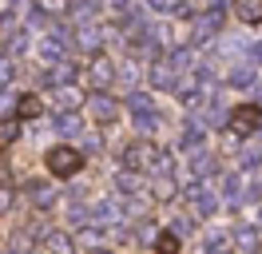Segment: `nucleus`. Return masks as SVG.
Segmentation results:
<instances>
[{
  "mask_svg": "<svg viewBox=\"0 0 262 254\" xmlns=\"http://www.w3.org/2000/svg\"><path fill=\"white\" fill-rule=\"evenodd\" d=\"M52 123H56V131H60L64 139H76V135L83 131V123H80V115H76V111H56V119H52Z\"/></svg>",
  "mask_w": 262,
  "mask_h": 254,
  "instance_id": "obj_14",
  "label": "nucleus"
},
{
  "mask_svg": "<svg viewBox=\"0 0 262 254\" xmlns=\"http://www.w3.org/2000/svg\"><path fill=\"white\" fill-rule=\"evenodd\" d=\"M36 56L48 64V68H52V64H60V60H68V40H60V36L52 32V36H44V40L36 44Z\"/></svg>",
  "mask_w": 262,
  "mask_h": 254,
  "instance_id": "obj_7",
  "label": "nucleus"
},
{
  "mask_svg": "<svg viewBox=\"0 0 262 254\" xmlns=\"http://www.w3.org/2000/svg\"><path fill=\"white\" fill-rule=\"evenodd\" d=\"M187 199H191V206L199 210V219H211L214 210H219V199H214L211 190L203 187V179H191V187H187Z\"/></svg>",
  "mask_w": 262,
  "mask_h": 254,
  "instance_id": "obj_4",
  "label": "nucleus"
},
{
  "mask_svg": "<svg viewBox=\"0 0 262 254\" xmlns=\"http://www.w3.org/2000/svg\"><path fill=\"white\" fill-rule=\"evenodd\" d=\"M99 242H103V238H99V230L92 226V222H83V230L76 235V246H83V250H99Z\"/></svg>",
  "mask_w": 262,
  "mask_h": 254,
  "instance_id": "obj_26",
  "label": "nucleus"
},
{
  "mask_svg": "<svg viewBox=\"0 0 262 254\" xmlns=\"http://www.w3.org/2000/svg\"><path fill=\"white\" fill-rule=\"evenodd\" d=\"M92 115H96V123H115L119 119V103H115L112 95L96 92L92 95Z\"/></svg>",
  "mask_w": 262,
  "mask_h": 254,
  "instance_id": "obj_10",
  "label": "nucleus"
},
{
  "mask_svg": "<svg viewBox=\"0 0 262 254\" xmlns=\"http://www.w3.org/2000/svg\"><path fill=\"white\" fill-rule=\"evenodd\" d=\"M112 79H115V68H112V60H107V56H96V60L88 64V83H92L96 92H103Z\"/></svg>",
  "mask_w": 262,
  "mask_h": 254,
  "instance_id": "obj_8",
  "label": "nucleus"
},
{
  "mask_svg": "<svg viewBox=\"0 0 262 254\" xmlns=\"http://www.w3.org/2000/svg\"><path fill=\"white\" fill-rule=\"evenodd\" d=\"M234 16L243 20V24H262V0H234Z\"/></svg>",
  "mask_w": 262,
  "mask_h": 254,
  "instance_id": "obj_16",
  "label": "nucleus"
},
{
  "mask_svg": "<svg viewBox=\"0 0 262 254\" xmlns=\"http://www.w3.org/2000/svg\"><path fill=\"white\" fill-rule=\"evenodd\" d=\"M151 83L155 88H163V92H175V83H179V72L171 68L167 60H159L155 68H151Z\"/></svg>",
  "mask_w": 262,
  "mask_h": 254,
  "instance_id": "obj_13",
  "label": "nucleus"
},
{
  "mask_svg": "<svg viewBox=\"0 0 262 254\" xmlns=\"http://www.w3.org/2000/svg\"><path fill=\"white\" fill-rule=\"evenodd\" d=\"M123 167H127V171L163 175V171H171V159H167V151H159L151 139H139V143H127V147H123Z\"/></svg>",
  "mask_w": 262,
  "mask_h": 254,
  "instance_id": "obj_1",
  "label": "nucleus"
},
{
  "mask_svg": "<svg viewBox=\"0 0 262 254\" xmlns=\"http://www.w3.org/2000/svg\"><path fill=\"white\" fill-rule=\"evenodd\" d=\"M52 103H56V111H76L83 103V95H80V88L76 83H60L56 88V95H52Z\"/></svg>",
  "mask_w": 262,
  "mask_h": 254,
  "instance_id": "obj_12",
  "label": "nucleus"
},
{
  "mask_svg": "<svg viewBox=\"0 0 262 254\" xmlns=\"http://www.w3.org/2000/svg\"><path fill=\"white\" fill-rule=\"evenodd\" d=\"M203 139H207L203 119H187V127H183V151H199V147H203Z\"/></svg>",
  "mask_w": 262,
  "mask_h": 254,
  "instance_id": "obj_15",
  "label": "nucleus"
},
{
  "mask_svg": "<svg viewBox=\"0 0 262 254\" xmlns=\"http://www.w3.org/2000/svg\"><path fill=\"white\" fill-rule=\"evenodd\" d=\"M155 254H179V235H175V230L155 235Z\"/></svg>",
  "mask_w": 262,
  "mask_h": 254,
  "instance_id": "obj_27",
  "label": "nucleus"
},
{
  "mask_svg": "<svg viewBox=\"0 0 262 254\" xmlns=\"http://www.w3.org/2000/svg\"><path fill=\"white\" fill-rule=\"evenodd\" d=\"M151 8H155V12H179L183 4L179 0H151Z\"/></svg>",
  "mask_w": 262,
  "mask_h": 254,
  "instance_id": "obj_37",
  "label": "nucleus"
},
{
  "mask_svg": "<svg viewBox=\"0 0 262 254\" xmlns=\"http://www.w3.org/2000/svg\"><path fill=\"white\" fill-rule=\"evenodd\" d=\"M76 44H80L83 52H99V48H103V32L92 28V24H80V32H76Z\"/></svg>",
  "mask_w": 262,
  "mask_h": 254,
  "instance_id": "obj_18",
  "label": "nucleus"
},
{
  "mask_svg": "<svg viewBox=\"0 0 262 254\" xmlns=\"http://www.w3.org/2000/svg\"><path fill=\"white\" fill-rule=\"evenodd\" d=\"M127 108L131 115H147V111H155V99L147 92H127Z\"/></svg>",
  "mask_w": 262,
  "mask_h": 254,
  "instance_id": "obj_23",
  "label": "nucleus"
},
{
  "mask_svg": "<svg viewBox=\"0 0 262 254\" xmlns=\"http://www.w3.org/2000/svg\"><path fill=\"white\" fill-rule=\"evenodd\" d=\"M258 246H262L258 226H238L234 230V254H258Z\"/></svg>",
  "mask_w": 262,
  "mask_h": 254,
  "instance_id": "obj_11",
  "label": "nucleus"
},
{
  "mask_svg": "<svg viewBox=\"0 0 262 254\" xmlns=\"http://www.w3.org/2000/svg\"><path fill=\"white\" fill-rule=\"evenodd\" d=\"M4 4H8V8H12V4H20V0H4Z\"/></svg>",
  "mask_w": 262,
  "mask_h": 254,
  "instance_id": "obj_43",
  "label": "nucleus"
},
{
  "mask_svg": "<svg viewBox=\"0 0 262 254\" xmlns=\"http://www.w3.org/2000/svg\"><path fill=\"white\" fill-rule=\"evenodd\" d=\"M68 8H72V20H76V24H88V20L96 16V0H72Z\"/></svg>",
  "mask_w": 262,
  "mask_h": 254,
  "instance_id": "obj_24",
  "label": "nucleus"
},
{
  "mask_svg": "<svg viewBox=\"0 0 262 254\" xmlns=\"http://www.w3.org/2000/svg\"><path fill=\"white\" fill-rule=\"evenodd\" d=\"M243 60H246V64H254V68H258V64H262V44H246Z\"/></svg>",
  "mask_w": 262,
  "mask_h": 254,
  "instance_id": "obj_35",
  "label": "nucleus"
},
{
  "mask_svg": "<svg viewBox=\"0 0 262 254\" xmlns=\"http://www.w3.org/2000/svg\"><path fill=\"white\" fill-rule=\"evenodd\" d=\"M92 215H96L99 226H115V222H119V206H115V203H96Z\"/></svg>",
  "mask_w": 262,
  "mask_h": 254,
  "instance_id": "obj_25",
  "label": "nucleus"
},
{
  "mask_svg": "<svg viewBox=\"0 0 262 254\" xmlns=\"http://www.w3.org/2000/svg\"><path fill=\"white\" fill-rule=\"evenodd\" d=\"M227 123H230V131L234 135H254L262 127V111H258V103H243V108H234L227 115Z\"/></svg>",
  "mask_w": 262,
  "mask_h": 254,
  "instance_id": "obj_3",
  "label": "nucleus"
},
{
  "mask_svg": "<svg viewBox=\"0 0 262 254\" xmlns=\"http://www.w3.org/2000/svg\"><path fill=\"white\" fill-rule=\"evenodd\" d=\"M167 64H171L175 72H187V68H191V48H175V52L167 56Z\"/></svg>",
  "mask_w": 262,
  "mask_h": 254,
  "instance_id": "obj_30",
  "label": "nucleus"
},
{
  "mask_svg": "<svg viewBox=\"0 0 262 254\" xmlns=\"http://www.w3.org/2000/svg\"><path fill=\"white\" fill-rule=\"evenodd\" d=\"M254 72H258V68L243 60V64H234V68L227 72V83L230 88H250V83H254Z\"/></svg>",
  "mask_w": 262,
  "mask_h": 254,
  "instance_id": "obj_17",
  "label": "nucleus"
},
{
  "mask_svg": "<svg viewBox=\"0 0 262 254\" xmlns=\"http://www.w3.org/2000/svg\"><path fill=\"white\" fill-rule=\"evenodd\" d=\"M12 76H16V64H12L8 56H4V60H0V88H4V83H8Z\"/></svg>",
  "mask_w": 262,
  "mask_h": 254,
  "instance_id": "obj_34",
  "label": "nucleus"
},
{
  "mask_svg": "<svg viewBox=\"0 0 262 254\" xmlns=\"http://www.w3.org/2000/svg\"><path fill=\"white\" fill-rule=\"evenodd\" d=\"M238 187H243V179H238V175L230 171L227 179H223V199H227L230 206H238V203H243V199H246V195H243V190H238Z\"/></svg>",
  "mask_w": 262,
  "mask_h": 254,
  "instance_id": "obj_22",
  "label": "nucleus"
},
{
  "mask_svg": "<svg viewBox=\"0 0 262 254\" xmlns=\"http://www.w3.org/2000/svg\"><path fill=\"white\" fill-rule=\"evenodd\" d=\"M175 190H179V187H175V179H171V171L155 175V187H151V199H163V203H167V199H175Z\"/></svg>",
  "mask_w": 262,
  "mask_h": 254,
  "instance_id": "obj_21",
  "label": "nucleus"
},
{
  "mask_svg": "<svg viewBox=\"0 0 262 254\" xmlns=\"http://www.w3.org/2000/svg\"><path fill=\"white\" fill-rule=\"evenodd\" d=\"M36 115H40V99H36V95H20L16 119H36Z\"/></svg>",
  "mask_w": 262,
  "mask_h": 254,
  "instance_id": "obj_28",
  "label": "nucleus"
},
{
  "mask_svg": "<svg viewBox=\"0 0 262 254\" xmlns=\"http://www.w3.org/2000/svg\"><path fill=\"white\" fill-rule=\"evenodd\" d=\"M207 254H230V250L223 246V242H211V246H207Z\"/></svg>",
  "mask_w": 262,
  "mask_h": 254,
  "instance_id": "obj_40",
  "label": "nucleus"
},
{
  "mask_svg": "<svg viewBox=\"0 0 262 254\" xmlns=\"http://www.w3.org/2000/svg\"><path fill=\"white\" fill-rule=\"evenodd\" d=\"M112 4H115V8H127V0H112Z\"/></svg>",
  "mask_w": 262,
  "mask_h": 254,
  "instance_id": "obj_42",
  "label": "nucleus"
},
{
  "mask_svg": "<svg viewBox=\"0 0 262 254\" xmlns=\"http://www.w3.org/2000/svg\"><path fill=\"white\" fill-rule=\"evenodd\" d=\"M115 187H119V195L127 199V195H135V190H139V179H135V175H127V171H119V175H115Z\"/></svg>",
  "mask_w": 262,
  "mask_h": 254,
  "instance_id": "obj_31",
  "label": "nucleus"
},
{
  "mask_svg": "<svg viewBox=\"0 0 262 254\" xmlns=\"http://www.w3.org/2000/svg\"><path fill=\"white\" fill-rule=\"evenodd\" d=\"M191 20H195V44H207L214 32H219V24H223V4H214V8L191 16Z\"/></svg>",
  "mask_w": 262,
  "mask_h": 254,
  "instance_id": "obj_5",
  "label": "nucleus"
},
{
  "mask_svg": "<svg viewBox=\"0 0 262 254\" xmlns=\"http://www.w3.org/2000/svg\"><path fill=\"white\" fill-rule=\"evenodd\" d=\"M76 76H80V64L72 60H60V64H52L48 72L40 76V83H48V88H60V83H76Z\"/></svg>",
  "mask_w": 262,
  "mask_h": 254,
  "instance_id": "obj_6",
  "label": "nucleus"
},
{
  "mask_svg": "<svg viewBox=\"0 0 262 254\" xmlns=\"http://www.w3.org/2000/svg\"><path fill=\"white\" fill-rule=\"evenodd\" d=\"M40 250L44 254H76V238L68 235V230H48V235L40 238Z\"/></svg>",
  "mask_w": 262,
  "mask_h": 254,
  "instance_id": "obj_9",
  "label": "nucleus"
},
{
  "mask_svg": "<svg viewBox=\"0 0 262 254\" xmlns=\"http://www.w3.org/2000/svg\"><path fill=\"white\" fill-rule=\"evenodd\" d=\"M135 127H139L143 135H155V131L163 127V119H159V111H147V115H135Z\"/></svg>",
  "mask_w": 262,
  "mask_h": 254,
  "instance_id": "obj_29",
  "label": "nucleus"
},
{
  "mask_svg": "<svg viewBox=\"0 0 262 254\" xmlns=\"http://www.w3.org/2000/svg\"><path fill=\"white\" fill-rule=\"evenodd\" d=\"M28 199H32V206H40V210H48V206L56 203V190H52L48 183H32V187H28Z\"/></svg>",
  "mask_w": 262,
  "mask_h": 254,
  "instance_id": "obj_20",
  "label": "nucleus"
},
{
  "mask_svg": "<svg viewBox=\"0 0 262 254\" xmlns=\"http://www.w3.org/2000/svg\"><path fill=\"white\" fill-rule=\"evenodd\" d=\"M258 226H262V210H258Z\"/></svg>",
  "mask_w": 262,
  "mask_h": 254,
  "instance_id": "obj_44",
  "label": "nucleus"
},
{
  "mask_svg": "<svg viewBox=\"0 0 262 254\" xmlns=\"http://www.w3.org/2000/svg\"><path fill=\"white\" fill-rule=\"evenodd\" d=\"M207 175H214V155L199 147V151H191V179H207Z\"/></svg>",
  "mask_w": 262,
  "mask_h": 254,
  "instance_id": "obj_19",
  "label": "nucleus"
},
{
  "mask_svg": "<svg viewBox=\"0 0 262 254\" xmlns=\"http://www.w3.org/2000/svg\"><path fill=\"white\" fill-rule=\"evenodd\" d=\"M68 215H72V222H83V219H88V210H83V206H72Z\"/></svg>",
  "mask_w": 262,
  "mask_h": 254,
  "instance_id": "obj_39",
  "label": "nucleus"
},
{
  "mask_svg": "<svg viewBox=\"0 0 262 254\" xmlns=\"http://www.w3.org/2000/svg\"><path fill=\"white\" fill-rule=\"evenodd\" d=\"M99 147H103L99 135H83V151H88V155H99Z\"/></svg>",
  "mask_w": 262,
  "mask_h": 254,
  "instance_id": "obj_38",
  "label": "nucleus"
},
{
  "mask_svg": "<svg viewBox=\"0 0 262 254\" xmlns=\"http://www.w3.org/2000/svg\"><path fill=\"white\" fill-rule=\"evenodd\" d=\"M24 48H28V36H24V32H12V36H8V52H24Z\"/></svg>",
  "mask_w": 262,
  "mask_h": 254,
  "instance_id": "obj_36",
  "label": "nucleus"
},
{
  "mask_svg": "<svg viewBox=\"0 0 262 254\" xmlns=\"http://www.w3.org/2000/svg\"><path fill=\"white\" fill-rule=\"evenodd\" d=\"M36 8L48 12V16H56V12H68V0H36Z\"/></svg>",
  "mask_w": 262,
  "mask_h": 254,
  "instance_id": "obj_32",
  "label": "nucleus"
},
{
  "mask_svg": "<svg viewBox=\"0 0 262 254\" xmlns=\"http://www.w3.org/2000/svg\"><path fill=\"white\" fill-rule=\"evenodd\" d=\"M16 135H20V123H16V119H4V127H0V139H4V143H12Z\"/></svg>",
  "mask_w": 262,
  "mask_h": 254,
  "instance_id": "obj_33",
  "label": "nucleus"
},
{
  "mask_svg": "<svg viewBox=\"0 0 262 254\" xmlns=\"http://www.w3.org/2000/svg\"><path fill=\"white\" fill-rule=\"evenodd\" d=\"M48 171H52V175H60V179H72V175H80V171H83V151L68 147V143L52 147V151H48Z\"/></svg>",
  "mask_w": 262,
  "mask_h": 254,
  "instance_id": "obj_2",
  "label": "nucleus"
},
{
  "mask_svg": "<svg viewBox=\"0 0 262 254\" xmlns=\"http://www.w3.org/2000/svg\"><path fill=\"white\" fill-rule=\"evenodd\" d=\"M250 95H258V103H262V79H258V83H250Z\"/></svg>",
  "mask_w": 262,
  "mask_h": 254,
  "instance_id": "obj_41",
  "label": "nucleus"
}]
</instances>
